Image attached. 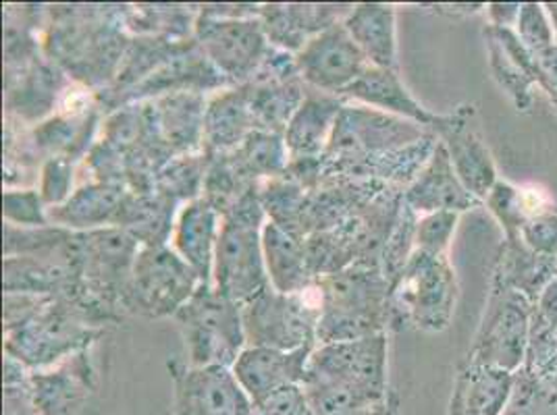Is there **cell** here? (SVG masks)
Wrapping results in <instances>:
<instances>
[{"mask_svg":"<svg viewBox=\"0 0 557 415\" xmlns=\"http://www.w3.org/2000/svg\"><path fill=\"white\" fill-rule=\"evenodd\" d=\"M125 11L127 4L48 7L45 56L65 71L73 84L92 93L107 90L134 38L125 25Z\"/></svg>","mask_w":557,"mask_h":415,"instance_id":"cell-1","label":"cell"},{"mask_svg":"<svg viewBox=\"0 0 557 415\" xmlns=\"http://www.w3.org/2000/svg\"><path fill=\"white\" fill-rule=\"evenodd\" d=\"M387 332L314 347L304 391L317 415H351L385 401Z\"/></svg>","mask_w":557,"mask_h":415,"instance_id":"cell-2","label":"cell"},{"mask_svg":"<svg viewBox=\"0 0 557 415\" xmlns=\"http://www.w3.org/2000/svg\"><path fill=\"white\" fill-rule=\"evenodd\" d=\"M317 345L381 335L392 326V285L381 266H351L317 280Z\"/></svg>","mask_w":557,"mask_h":415,"instance_id":"cell-3","label":"cell"},{"mask_svg":"<svg viewBox=\"0 0 557 415\" xmlns=\"http://www.w3.org/2000/svg\"><path fill=\"white\" fill-rule=\"evenodd\" d=\"M267 221L260 185L223 216L214 252L212 285L239 305L255 300L271 287L262 252V227Z\"/></svg>","mask_w":557,"mask_h":415,"instance_id":"cell-4","label":"cell"},{"mask_svg":"<svg viewBox=\"0 0 557 415\" xmlns=\"http://www.w3.org/2000/svg\"><path fill=\"white\" fill-rule=\"evenodd\" d=\"M173 320L182 330L189 366L233 368L246 349L242 305L216 291L214 285L202 282Z\"/></svg>","mask_w":557,"mask_h":415,"instance_id":"cell-5","label":"cell"},{"mask_svg":"<svg viewBox=\"0 0 557 415\" xmlns=\"http://www.w3.org/2000/svg\"><path fill=\"white\" fill-rule=\"evenodd\" d=\"M102 335L104 328H98L77 305L52 298L34 320L4 332V355L15 357L32 372L52 368L84 349H92Z\"/></svg>","mask_w":557,"mask_h":415,"instance_id":"cell-6","label":"cell"},{"mask_svg":"<svg viewBox=\"0 0 557 415\" xmlns=\"http://www.w3.org/2000/svg\"><path fill=\"white\" fill-rule=\"evenodd\" d=\"M319 318L317 285L306 293H278L269 287L242 305L246 347L296 351L317 345Z\"/></svg>","mask_w":557,"mask_h":415,"instance_id":"cell-7","label":"cell"},{"mask_svg":"<svg viewBox=\"0 0 557 415\" xmlns=\"http://www.w3.org/2000/svg\"><path fill=\"white\" fill-rule=\"evenodd\" d=\"M202 285L171 246L139 248L125 293V314L141 318L175 316Z\"/></svg>","mask_w":557,"mask_h":415,"instance_id":"cell-8","label":"cell"},{"mask_svg":"<svg viewBox=\"0 0 557 415\" xmlns=\"http://www.w3.org/2000/svg\"><path fill=\"white\" fill-rule=\"evenodd\" d=\"M210 65L219 71L230 86L248 84L262 67L271 45L260 24V17H225L198 7L194 29Z\"/></svg>","mask_w":557,"mask_h":415,"instance_id":"cell-9","label":"cell"},{"mask_svg":"<svg viewBox=\"0 0 557 415\" xmlns=\"http://www.w3.org/2000/svg\"><path fill=\"white\" fill-rule=\"evenodd\" d=\"M451 277L440 255L417 250L392 287V323L410 320L418 328L437 330L447 323Z\"/></svg>","mask_w":557,"mask_h":415,"instance_id":"cell-10","label":"cell"},{"mask_svg":"<svg viewBox=\"0 0 557 415\" xmlns=\"http://www.w3.org/2000/svg\"><path fill=\"white\" fill-rule=\"evenodd\" d=\"M173 378V415H255V403L232 368H196L182 360L166 364Z\"/></svg>","mask_w":557,"mask_h":415,"instance_id":"cell-11","label":"cell"},{"mask_svg":"<svg viewBox=\"0 0 557 415\" xmlns=\"http://www.w3.org/2000/svg\"><path fill=\"white\" fill-rule=\"evenodd\" d=\"M71 88L70 75L45 54L17 70H4V118L34 127L61 109Z\"/></svg>","mask_w":557,"mask_h":415,"instance_id":"cell-12","label":"cell"},{"mask_svg":"<svg viewBox=\"0 0 557 415\" xmlns=\"http://www.w3.org/2000/svg\"><path fill=\"white\" fill-rule=\"evenodd\" d=\"M304 84L317 92L344 96L349 86L367 71L369 61L351 40L344 22L314 36L296 54Z\"/></svg>","mask_w":557,"mask_h":415,"instance_id":"cell-13","label":"cell"},{"mask_svg":"<svg viewBox=\"0 0 557 415\" xmlns=\"http://www.w3.org/2000/svg\"><path fill=\"white\" fill-rule=\"evenodd\" d=\"M98 387L90 349L47 369H34L27 389L38 415H79Z\"/></svg>","mask_w":557,"mask_h":415,"instance_id":"cell-14","label":"cell"},{"mask_svg":"<svg viewBox=\"0 0 557 415\" xmlns=\"http://www.w3.org/2000/svg\"><path fill=\"white\" fill-rule=\"evenodd\" d=\"M314 347H302L296 351L246 347L233 364V374L252 403H258L285 387L304 385Z\"/></svg>","mask_w":557,"mask_h":415,"instance_id":"cell-15","label":"cell"},{"mask_svg":"<svg viewBox=\"0 0 557 415\" xmlns=\"http://www.w3.org/2000/svg\"><path fill=\"white\" fill-rule=\"evenodd\" d=\"M354 4H260L269 45L298 54L314 36L342 24Z\"/></svg>","mask_w":557,"mask_h":415,"instance_id":"cell-16","label":"cell"},{"mask_svg":"<svg viewBox=\"0 0 557 415\" xmlns=\"http://www.w3.org/2000/svg\"><path fill=\"white\" fill-rule=\"evenodd\" d=\"M144 104L157 136L173 156L205 152V116L209 104L205 93H169Z\"/></svg>","mask_w":557,"mask_h":415,"instance_id":"cell-17","label":"cell"},{"mask_svg":"<svg viewBox=\"0 0 557 415\" xmlns=\"http://www.w3.org/2000/svg\"><path fill=\"white\" fill-rule=\"evenodd\" d=\"M348 100L333 93L306 92L302 106L292 116L283 139L289 152V161L323 159L335 123Z\"/></svg>","mask_w":557,"mask_h":415,"instance_id":"cell-18","label":"cell"},{"mask_svg":"<svg viewBox=\"0 0 557 415\" xmlns=\"http://www.w3.org/2000/svg\"><path fill=\"white\" fill-rule=\"evenodd\" d=\"M223 216L198 198L182 206L171 237V248L186 260L205 285H212V266Z\"/></svg>","mask_w":557,"mask_h":415,"instance_id":"cell-19","label":"cell"},{"mask_svg":"<svg viewBox=\"0 0 557 415\" xmlns=\"http://www.w3.org/2000/svg\"><path fill=\"white\" fill-rule=\"evenodd\" d=\"M129 189L123 185L88 181L82 184L65 204L48 208V221L54 227L73 232L96 231L115 225Z\"/></svg>","mask_w":557,"mask_h":415,"instance_id":"cell-20","label":"cell"},{"mask_svg":"<svg viewBox=\"0 0 557 415\" xmlns=\"http://www.w3.org/2000/svg\"><path fill=\"white\" fill-rule=\"evenodd\" d=\"M252 131H256V125L250 109L248 84L233 86L209 98L202 150L210 159L219 154H230Z\"/></svg>","mask_w":557,"mask_h":415,"instance_id":"cell-21","label":"cell"},{"mask_svg":"<svg viewBox=\"0 0 557 415\" xmlns=\"http://www.w3.org/2000/svg\"><path fill=\"white\" fill-rule=\"evenodd\" d=\"M262 252L271 287L278 293H306L314 289L302 237L267 221L262 227Z\"/></svg>","mask_w":557,"mask_h":415,"instance_id":"cell-22","label":"cell"},{"mask_svg":"<svg viewBox=\"0 0 557 415\" xmlns=\"http://www.w3.org/2000/svg\"><path fill=\"white\" fill-rule=\"evenodd\" d=\"M182 206L163 193L129 191L116 214V229L129 232L141 248L169 246Z\"/></svg>","mask_w":557,"mask_h":415,"instance_id":"cell-23","label":"cell"},{"mask_svg":"<svg viewBox=\"0 0 557 415\" xmlns=\"http://www.w3.org/2000/svg\"><path fill=\"white\" fill-rule=\"evenodd\" d=\"M344 27L362 50L369 65L381 70L397 67L395 11L392 4L360 2L354 4L344 20Z\"/></svg>","mask_w":557,"mask_h":415,"instance_id":"cell-24","label":"cell"},{"mask_svg":"<svg viewBox=\"0 0 557 415\" xmlns=\"http://www.w3.org/2000/svg\"><path fill=\"white\" fill-rule=\"evenodd\" d=\"M342 98L358 102L362 106L374 109L385 115L408 118L410 123H433L435 116L429 115L414 96L406 90L397 71L381 70L369 65L367 71L349 86Z\"/></svg>","mask_w":557,"mask_h":415,"instance_id":"cell-25","label":"cell"},{"mask_svg":"<svg viewBox=\"0 0 557 415\" xmlns=\"http://www.w3.org/2000/svg\"><path fill=\"white\" fill-rule=\"evenodd\" d=\"M465 200L462 187L454 177L449 156L443 148H437L435 156L426 171L404 193V204L412 212H447L449 208L460 206Z\"/></svg>","mask_w":557,"mask_h":415,"instance_id":"cell-26","label":"cell"},{"mask_svg":"<svg viewBox=\"0 0 557 415\" xmlns=\"http://www.w3.org/2000/svg\"><path fill=\"white\" fill-rule=\"evenodd\" d=\"M233 168L248 181L262 184L281 177L289 164L285 139L271 131H252L233 152L225 154Z\"/></svg>","mask_w":557,"mask_h":415,"instance_id":"cell-27","label":"cell"},{"mask_svg":"<svg viewBox=\"0 0 557 415\" xmlns=\"http://www.w3.org/2000/svg\"><path fill=\"white\" fill-rule=\"evenodd\" d=\"M198 22L194 4H127L125 25L132 36L191 40Z\"/></svg>","mask_w":557,"mask_h":415,"instance_id":"cell-28","label":"cell"},{"mask_svg":"<svg viewBox=\"0 0 557 415\" xmlns=\"http://www.w3.org/2000/svg\"><path fill=\"white\" fill-rule=\"evenodd\" d=\"M209 164L210 156L207 152L175 156L159 171L152 191L163 193L180 206H186L202 198Z\"/></svg>","mask_w":557,"mask_h":415,"instance_id":"cell-29","label":"cell"},{"mask_svg":"<svg viewBox=\"0 0 557 415\" xmlns=\"http://www.w3.org/2000/svg\"><path fill=\"white\" fill-rule=\"evenodd\" d=\"M510 382L497 374H476L460 387L451 405L454 415H502Z\"/></svg>","mask_w":557,"mask_h":415,"instance_id":"cell-30","label":"cell"},{"mask_svg":"<svg viewBox=\"0 0 557 415\" xmlns=\"http://www.w3.org/2000/svg\"><path fill=\"white\" fill-rule=\"evenodd\" d=\"M2 216L7 225L38 229L48 227V206L34 187H7L2 196Z\"/></svg>","mask_w":557,"mask_h":415,"instance_id":"cell-31","label":"cell"},{"mask_svg":"<svg viewBox=\"0 0 557 415\" xmlns=\"http://www.w3.org/2000/svg\"><path fill=\"white\" fill-rule=\"evenodd\" d=\"M67 229L48 225L38 229L13 227L4 223V257L9 255H38L61 248L71 237Z\"/></svg>","mask_w":557,"mask_h":415,"instance_id":"cell-32","label":"cell"},{"mask_svg":"<svg viewBox=\"0 0 557 415\" xmlns=\"http://www.w3.org/2000/svg\"><path fill=\"white\" fill-rule=\"evenodd\" d=\"M38 191L48 208L61 206L71 198L75 164L67 159H50L42 164L38 175Z\"/></svg>","mask_w":557,"mask_h":415,"instance_id":"cell-33","label":"cell"},{"mask_svg":"<svg viewBox=\"0 0 557 415\" xmlns=\"http://www.w3.org/2000/svg\"><path fill=\"white\" fill-rule=\"evenodd\" d=\"M255 415H317L302 385L285 387L255 403Z\"/></svg>","mask_w":557,"mask_h":415,"instance_id":"cell-34","label":"cell"},{"mask_svg":"<svg viewBox=\"0 0 557 415\" xmlns=\"http://www.w3.org/2000/svg\"><path fill=\"white\" fill-rule=\"evenodd\" d=\"M456 216L451 212L426 214L417 225V246L420 252L431 255L442 254L447 246L449 232L454 229Z\"/></svg>","mask_w":557,"mask_h":415,"instance_id":"cell-35","label":"cell"},{"mask_svg":"<svg viewBox=\"0 0 557 415\" xmlns=\"http://www.w3.org/2000/svg\"><path fill=\"white\" fill-rule=\"evenodd\" d=\"M2 415H38L29 389H27V382L4 387V412Z\"/></svg>","mask_w":557,"mask_h":415,"instance_id":"cell-36","label":"cell"},{"mask_svg":"<svg viewBox=\"0 0 557 415\" xmlns=\"http://www.w3.org/2000/svg\"><path fill=\"white\" fill-rule=\"evenodd\" d=\"M351 415H399V405H397L394 392H389V397L385 401L372 405L369 410H362V412H356V414Z\"/></svg>","mask_w":557,"mask_h":415,"instance_id":"cell-37","label":"cell"}]
</instances>
